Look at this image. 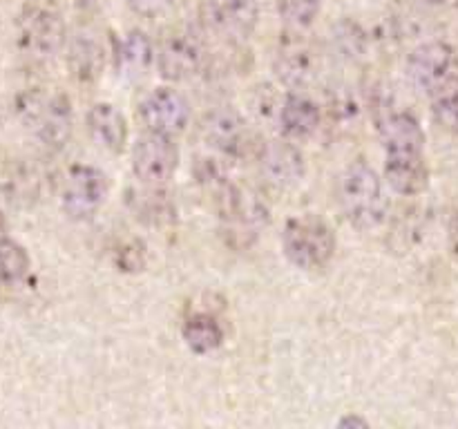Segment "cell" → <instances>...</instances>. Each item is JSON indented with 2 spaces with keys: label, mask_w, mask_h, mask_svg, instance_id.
I'll list each match as a JSON object with an SVG mask.
<instances>
[{
  "label": "cell",
  "mask_w": 458,
  "mask_h": 429,
  "mask_svg": "<svg viewBox=\"0 0 458 429\" xmlns=\"http://www.w3.org/2000/svg\"><path fill=\"white\" fill-rule=\"evenodd\" d=\"M137 116L146 132L174 139L191 123V103L179 89L164 85L141 98Z\"/></svg>",
  "instance_id": "9"
},
{
  "label": "cell",
  "mask_w": 458,
  "mask_h": 429,
  "mask_svg": "<svg viewBox=\"0 0 458 429\" xmlns=\"http://www.w3.org/2000/svg\"><path fill=\"white\" fill-rule=\"evenodd\" d=\"M204 190L213 195L215 213L222 223V235L233 248L242 250L253 246L259 231L271 223V208L262 199V195L244 183L233 181L228 174L215 179Z\"/></svg>",
  "instance_id": "2"
},
{
  "label": "cell",
  "mask_w": 458,
  "mask_h": 429,
  "mask_svg": "<svg viewBox=\"0 0 458 429\" xmlns=\"http://www.w3.org/2000/svg\"><path fill=\"white\" fill-rule=\"evenodd\" d=\"M116 257H119V266L123 271H141V266L146 264V248L139 241H130V244L121 246Z\"/></svg>",
  "instance_id": "27"
},
{
  "label": "cell",
  "mask_w": 458,
  "mask_h": 429,
  "mask_svg": "<svg viewBox=\"0 0 458 429\" xmlns=\"http://www.w3.org/2000/svg\"><path fill=\"white\" fill-rule=\"evenodd\" d=\"M67 65L79 83H94L106 67V47L92 34H79L67 43Z\"/></svg>",
  "instance_id": "21"
},
{
  "label": "cell",
  "mask_w": 458,
  "mask_h": 429,
  "mask_svg": "<svg viewBox=\"0 0 458 429\" xmlns=\"http://www.w3.org/2000/svg\"><path fill=\"white\" fill-rule=\"evenodd\" d=\"M456 52L445 40H425L407 56V79L411 88L423 94H432L450 76H454Z\"/></svg>",
  "instance_id": "11"
},
{
  "label": "cell",
  "mask_w": 458,
  "mask_h": 429,
  "mask_svg": "<svg viewBox=\"0 0 458 429\" xmlns=\"http://www.w3.org/2000/svg\"><path fill=\"white\" fill-rule=\"evenodd\" d=\"M16 45L31 61H52L67 45L61 12L49 4H27L16 18Z\"/></svg>",
  "instance_id": "6"
},
{
  "label": "cell",
  "mask_w": 458,
  "mask_h": 429,
  "mask_svg": "<svg viewBox=\"0 0 458 429\" xmlns=\"http://www.w3.org/2000/svg\"><path fill=\"white\" fill-rule=\"evenodd\" d=\"M380 141L385 147V183L396 195L416 197L428 188L429 168L425 159V132L411 112H385L378 121Z\"/></svg>",
  "instance_id": "1"
},
{
  "label": "cell",
  "mask_w": 458,
  "mask_h": 429,
  "mask_svg": "<svg viewBox=\"0 0 458 429\" xmlns=\"http://www.w3.org/2000/svg\"><path fill=\"white\" fill-rule=\"evenodd\" d=\"M338 204L358 231H376L389 217L385 179L367 161H353L338 177Z\"/></svg>",
  "instance_id": "3"
},
{
  "label": "cell",
  "mask_w": 458,
  "mask_h": 429,
  "mask_svg": "<svg viewBox=\"0 0 458 429\" xmlns=\"http://www.w3.org/2000/svg\"><path fill=\"white\" fill-rule=\"evenodd\" d=\"M280 18L289 29H309L322 9V0H276Z\"/></svg>",
  "instance_id": "25"
},
{
  "label": "cell",
  "mask_w": 458,
  "mask_h": 429,
  "mask_svg": "<svg viewBox=\"0 0 458 429\" xmlns=\"http://www.w3.org/2000/svg\"><path fill=\"white\" fill-rule=\"evenodd\" d=\"M204 141L224 159H242L253 146V132L235 107H213L201 121Z\"/></svg>",
  "instance_id": "10"
},
{
  "label": "cell",
  "mask_w": 458,
  "mask_h": 429,
  "mask_svg": "<svg viewBox=\"0 0 458 429\" xmlns=\"http://www.w3.org/2000/svg\"><path fill=\"white\" fill-rule=\"evenodd\" d=\"M340 427H367V418H362V416H356V414H347L343 416V418L338 420Z\"/></svg>",
  "instance_id": "30"
},
{
  "label": "cell",
  "mask_w": 458,
  "mask_h": 429,
  "mask_svg": "<svg viewBox=\"0 0 458 429\" xmlns=\"http://www.w3.org/2000/svg\"><path fill=\"white\" fill-rule=\"evenodd\" d=\"M0 192L16 208H31L43 195V172L30 159H13L0 177Z\"/></svg>",
  "instance_id": "17"
},
{
  "label": "cell",
  "mask_w": 458,
  "mask_h": 429,
  "mask_svg": "<svg viewBox=\"0 0 458 429\" xmlns=\"http://www.w3.org/2000/svg\"><path fill=\"white\" fill-rule=\"evenodd\" d=\"M419 3L428 4V7H441V4H447L450 0H419Z\"/></svg>",
  "instance_id": "31"
},
{
  "label": "cell",
  "mask_w": 458,
  "mask_h": 429,
  "mask_svg": "<svg viewBox=\"0 0 458 429\" xmlns=\"http://www.w3.org/2000/svg\"><path fill=\"white\" fill-rule=\"evenodd\" d=\"M16 112L45 150L58 152L70 141L74 112H72V101L67 94H45L38 89L25 92L18 97Z\"/></svg>",
  "instance_id": "4"
},
{
  "label": "cell",
  "mask_w": 458,
  "mask_h": 429,
  "mask_svg": "<svg viewBox=\"0 0 458 429\" xmlns=\"http://www.w3.org/2000/svg\"><path fill=\"white\" fill-rule=\"evenodd\" d=\"M432 119L443 132L458 134V74L450 76L432 94Z\"/></svg>",
  "instance_id": "24"
},
{
  "label": "cell",
  "mask_w": 458,
  "mask_h": 429,
  "mask_svg": "<svg viewBox=\"0 0 458 429\" xmlns=\"http://www.w3.org/2000/svg\"><path fill=\"white\" fill-rule=\"evenodd\" d=\"M155 45L150 36L141 29H130L116 43L114 67L125 80H139L155 65Z\"/></svg>",
  "instance_id": "19"
},
{
  "label": "cell",
  "mask_w": 458,
  "mask_h": 429,
  "mask_svg": "<svg viewBox=\"0 0 458 429\" xmlns=\"http://www.w3.org/2000/svg\"><path fill=\"white\" fill-rule=\"evenodd\" d=\"M4 231V217H3V213H0V232Z\"/></svg>",
  "instance_id": "32"
},
{
  "label": "cell",
  "mask_w": 458,
  "mask_h": 429,
  "mask_svg": "<svg viewBox=\"0 0 458 429\" xmlns=\"http://www.w3.org/2000/svg\"><path fill=\"white\" fill-rule=\"evenodd\" d=\"M447 241H450V253L458 257V213L450 219V228H447Z\"/></svg>",
  "instance_id": "29"
},
{
  "label": "cell",
  "mask_w": 458,
  "mask_h": 429,
  "mask_svg": "<svg viewBox=\"0 0 458 429\" xmlns=\"http://www.w3.org/2000/svg\"><path fill=\"white\" fill-rule=\"evenodd\" d=\"M179 168V147L173 137L146 132L132 147V172L141 183L164 186Z\"/></svg>",
  "instance_id": "12"
},
{
  "label": "cell",
  "mask_w": 458,
  "mask_h": 429,
  "mask_svg": "<svg viewBox=\"0 0 458 429\" xmlns=\"http://www.w3.org/2000/svg\"><path fill=\"white\" fill-rule=\"evenodd\" d=\"M204 45L192 34H173L155 54L157 72L168 83H183L199 74L204 65Z\"/></svg>",
  "instance_id": "13"
},
{
  "label": "cell",
  "mask_w": 458,
  "mask_h": 429,
  "mask_svg": "<svg viewBox=\"0 0 458 429\" xmlns=\"http://www.w3.org/2000/svg\"><path fill=\"white\" fill-rule=\"evenodd\" d=\"M182 338L192 353L206 356V353L217 351L226 335H224V326L219 324L215 315H210V313H192L183 322Z\"/></svg>",
  "instance_id": "22"
},
{
  "label": "cell",
  "mask_w": 458,
  "mask_h": 429,
  "mask_svg": "<svg viewBox=\"0 0 458 429\" xmlns=\"http://www.w3.org/2000/svg\"><path fill=\"white\" fill-rule=\"evenodd\" d=\"M259 170L277 188L298 186L307 177V159L291 139H276L259 146Z\"/></svg>",
  "instance_id": "15"
},
{
  "label": "cell",
  "mask_w": 458,
  "mask_h": 429,
  "mask_svg": "<svg viewBox=\"0 0 458 429\" xmlns=\"http://www.w3.org/2000/svg\"><path fill=\"white\" fill-rule=\"evenodd\" d=\"M31 271V257L21 241L0 237V284L18 286Z\"/></svg>",
  "instance_id": "23"
},
{
  "label": "cell",
  "mask_w": 458,
  "mask_h": 429,
  "mask_svg": "<svg viewBox=\"0 0 458 429\" xmlns=\"http://www.w3.org/2000/svg\"><path fill=\"white\" fill-rule=\"evenodd\" d=\"M88 132L103 150L121 155L128 143L130 130L123 112L114 103H94L88 110Z\"/></svg>",
  "instance_id": "18"
},
{
  "label": "cell",
  "mask_w": 458,
  "mask_h": 429,
  "mask_svg": "<svg viewBox=\"0 0 458 429\" xmlns=\"http://www.w3.org/2000/svg\"><path fill=\"white\" fill-rule=\"evenodd\" d=\"M358 112H360V103L347 89H340L338 94L329 98V116L331 121H343V123H352L358 119Z\"/></svg>",
  "instance_id": "26"
},
{
  "label": "cell",
  "mask_w": 458,
  "mask_h": 429,
  "mask_svg": "<svg viewBox=\"0 0 458 429\" xmlns=\"http://www.w3.org/2000/svg\"><path fill=\"white\" fill-rule=\"evenodd\" d=\"M110 195V179L97 165L79 164L67 170L61 188V208L72 222L92 219Z\"/></svg>",
  "instance_id": "8"
},
{
  "label": "cell",
  "mask_w": 458,
  "mask_h": 429,
  "mask_svg": "<svg viewBox=\"0 0 458 429\" xmlns=\"http://www.w3.org/2000/svg\"><path fill=\"white\" fill-rule=\"evenodd\" d=\"M276 119L284 139L304 141L320 128L322 107L304 92H289L280 98Z\"/></svg>",
  "instance_id": "16"
},
{
  "label": "cell",
  "mask_w": 458,
  "mask_h": 429,
  "mask_svg": "<svg viewBox=\"0 0 458 429\" xmlns=\"http://www.w3.org/2000/svg\"><path fill=\"white\" fill-rule=\"evenodd\" d=\"M128 206L132 208L134 217L148 226H165L177 219V206L164 186L141 183V188L128 190Z\"/></svg>",
  "instance_id": "20"
},
{
  "label": "cell",
  "mask_w": 458,
  "mask_h": 429,
  "mask_svg": "<svg viewBox=\"0 0 458 429\" xmlns=\"http://www.w3.org/2000/svg\"><path fill=\"white\" fill-rule=\"evenodd\" d=\"M204 16L215 34L237 43L249 38L258 27L259 3L258 0H206Z\"/></svg>",
  "instance_id": "14"
},
{
  "label": "cell",
  "mask_w": 458,
  "mask_h": 429,
  "mask_svg": "<svg viewBox=\"0 0 458 429\" xmlns=\"http://www.w3.org/2000/svg\"><path fill=\"white\" fill-rule=\"evenodd\" d=\"M273 74L291 92H302L320 74V52L304 36V29H289L280 34L273 54Z\"/></svg>",
  "instance_id": "7"
},
{
  "label": "cell",
  "mask_w": 458,
  "mask_h": 429,
  "mask_svg": "<svg viewBox=\"0 0 458 429\" xmlns=\"http://www.w3.org/2000/svg\"><path fill=\"white\" fill-rule=\"evenodd\" d=\"M174 0H125L130 12L143 18H157L173 7Z\"/></svg>",
  "instance_id": "28"
},
{
  "label": "cell",
  "mask_w": 458,
  "mask_h": 429,
  "mask_svg": "<svg viewBox=\"0 0 458 429\" xmlns=\"http://www.w3.org/2000/svg\"><path fill=\"white\" fill-rule=\"evenodd\" d=\"M338 240L329 223L313 214L291 217L282 231V250L300 271H322L334 259Z\"/></svg>",
  "instance_id": "5"
}]
</instances>
